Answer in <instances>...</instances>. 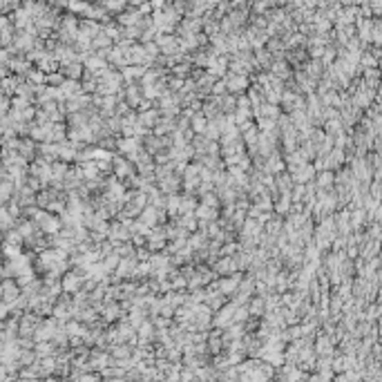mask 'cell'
I'll return each mask as SVG.
<instances>
[{"instance_id": "1", "label": "cell", "mask_w": 382, "mask_h": 382, "mask_svg": "<svg viewBox=\"0 0 382 382\" xmlns=\"http://www.w3.org/2000/svg\"><path fill=\"white\" fill-rule=\"evenodd\" d=\"M134 172H137V168H134V163L130 161V159H125L123 154H112V174L114 177L125 181V179H130Z\"/></svg>"}, {"instance_id": "2", "label": "cell", "mask_w": 382, "mask_h": 382, "mask_svg": "<svg viewBox=\"0 0 382 382\" xmlns=\"http://www.w3.org/2000/svg\"><path fill=\"white\" fill-rule=\"evenodd\" d=\"M317 170L313 168L311 161H304L302 166H297L295 170H290V179H293V184H306V181H311L315 177Z\"/></svg>"}, {"instance_id": "3", "label": "cell", "mask_w": 382, "mask_h": 382, "mask_svg": "<svg viewBox=\"0 0 382 382\" xmlns=\"http://www.w3.org/2000/svg\"><path fill=\"white\" fill-rule=\"evenodd\" d=\"M192 213H194V217H197V221H201V224H208V221H215L219 217V208H210V206L201 204V201L194 206Z\"/></svg>"}, {"instance_id": "4", "label": "cell", "mask_w": 382, "mask_h": 382, "mask_svg": "<svg viewBox=\"0 0 382 382\" xmlns=\"http://www.w3.org/2000/svg\"><path fill=\"white\" fill-rule=\"evenodd\" d=\"M248 87V78L244 76V74H228L226 76V90H228L230 94H237L241 92V90H246Z\"/></svg>"}, {"instance_id": "5", "label": "cell", "mask_w": 382, "mask_h": 382, "mask_svg": "<svg viewBox=\"0 0 382 382\" xmlns=\"http://www.w3.org/2000/svg\"><path fill=\"white\" fill-rule=\"evenodd\" d=\"M159 117H161V114H159L157 107H148V110H139V112H137L139 123L145 125V127H150V130H152V125L159 121Z\"/></svg>"}, {"instance_id": "6", "label": "cell", "mask_w": 382, "mask_h": 382, "mask_svg": "<svg viewBox=\"0 0 382 382\" xmlns=\"http://www.w3.org/2000/svg\"><path fill=\"white\" fill-rule=\"evenodd\" d=\"M81 286H83V280L76 275V273H74V270H72V273H67V275L61 280L63 293H76V290L81 288Z\"/></svg>"}, {"instance_id": "7", "label": "cell", "mask_w": 382, "mask_h": 382, "mask_svg": "<svg viewBox=\"0 0 382 382\" xmlns=\"http://www.w3.org/2000/svg\"><path fill=\"white\" fill-rule=\"evenodd\" d=\"M313 181H315V188L331 190L333 188V170H317Z\"/></svg>"}, {"instance_id": "8", "label": "cell", "mask_w": 382, "mask_h": 382, "mask_svg": "<svg viewBox=\"0 0 382 382\" xmlns=\"http://www.w3.org/2000/svg\"><path fill=\"white\" fill-rule=\"evenodd\" d=\"M246 306H248V313L253 317H262L266 313V302L262 295H253L248 302H246Z\"/></svg>"}, {"instance_id": "9", "label": "cell", "mask_w": 382, "mask_h": 382, "mask_svg": "<svg viewBox=\"0 0 382 382\" xmlns=\"http://www.w3.org/2000/svg\"><path fill=\"white\" fill-rule=\"evenodd\" d=\"M83 90L78 85V81H63L61 83V94L63 98H72V96H78Z\"/></svg>"}, {"instance_id": "10", "label": "cell", "mask_w": 382, "mask_h": 382, "mask_svg": "<svg viewBox=\"0 0 382 382\" xmlns=\"http://www.w3.org/2000/svg\"><path fill=\"white\" fill-rule=\"evenodd\" d=\"M206 123H208V119H206L201 112H194L192 117H190V127H192L194 134H201V132H204Z\"/></svg>"}, {"instance_id": "11", "label": "cell", "mask_w": 382, "mask_h": 382, "mask_svg": "<svg viewBox=\"0 0 382 382\" xmlns=\"http://www.w3.org/2000/svg\"><path fill=\"white\" fill-rule=\"evenodd\" d=\"M322 125H324V132H326V134H337V132H342V130H344V123L340 121V117H335V119H326V121L322 123Z\"/></svg>"}, {"instance_id": "12", "label": "cell", "mask_w": 382, "mask_h": 382, "mask_svg": "<svg viewBox=\"0 0 382 382\" xmlns=\"http://www.w3.org/2000/svg\"><path fill=\"white\" fill-rule=\"evenodd\" d=\"M201 197V204H206V206H210V208H219V194L215 192V190H210V192H204V194H199Z\"/></svg>"}, {"instance_id": "13", "label": "cell", "mask_w": 382, "mask_h": 382, "mask_svg": "<svg viewBox=\"0 0 382 382\" xmlns=\"http://www.w3.org/2000/svg\"><path fill=\"white\" fill-rule=\"evenodd\" d=\"M143 72H145V70H143V67H137V65H134V67H123L121 76L125 78V81H134V78L143 76Z\"/></svg>"}, {"instance_id": "14", "label": "cell", "mask_w": 382, "mask_h": 382, "mask_svg": "<svg viewBox=\"0 0 382 382\" xmlns=\"http://www.w3.org/2000/svg\"><path fill=\"white\" fill-rule=\"evenodd\" d=\"M208 67H210V74H213V76H221V74L226 72V58H217L215 63L210 61Z\"/></svg>"}, {"instance_id": "15", "label": "cell", "mask_w": 382, "mask_h": 382, "mask_svg": "<svg viewBox=\"0 0 382 382\" xmlns=\"http://www.w3.org/2000/svg\"><path fill=\"white\" fill-rule=\"evenodd\" d=\"M270 290H273V288H270V286L266 284L264 280H255V295H262V297H264V295H268Z\"/></svg>"}, {"instance_id": "16", "label": "cell", "mask_w": 382, "mask_h": 382, "mask_svg": "<svg viewBox=\"0 0 382 382\" xmlns=\"http://www.w3.org/2000/svg\"><path fill=\"white\" fill-rule=\"evenodd\" d=\"M67 72H70L72 76H78V74H81V65H72Z\"/></svg>"}]
</instances>
